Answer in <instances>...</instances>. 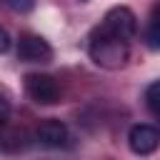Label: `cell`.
I'll return each mask as SVG.
<instances>
[{"mask_svg":"<svg viewBox=\"0 0 160 160\" xmlns=\"http://www.w3.org/2000/svg\"><path fill=\"white\" fill-rule=\"evenodd\" d=\"M145 102H148V110H150L155 118H160V80H155V82L148 85V90H145Z\"/></svg>","mask_w":160,"mask_h":160,"instance_id":"cell-8","label":"cell"},{"mask_svg":"<svg viewBox=\"0 0 160 160\" xmlns=\"http://www.w3.org/2000/svg\"><path fill=\"white\" fill-rule=\"evenodd\" d=\"M145 38H148V45H150V48L160 50V0L152 5V12H150V20H148V32H145Z\"/></svg>","mask_w":160,"mask_h":160,"instance_id":"cell-7","label":"cell"},{"mask_svg":"<svg viewBox=\"0 0 160 160\" xmlns=\"http://www.w3.org/2000/svg\"><path fill=\"white\" fill-rule=\"evenodd\" d=\"M80 2H85V0H80Z\"/></svg>","mask_w":160,"mask_h":160,"instance_id":"cell-12","label":"cell"},{"mask_svg":"<svg viewBox=\"0 0 160 160\" xmlns=\"http://www.w3.org/2000/svg\"><path fill=\"white\" fill-rule=\"evenodd\" d=\"M35 140L38 145L42 148H50V150H60V148H68L70 142V130L65 122L60 120H42L38 128H35Z\"/></svg>","mask_w":160,"mask_h":160,"instance_id":"cell-4","label":"cell"},{"mask_svg":"<svg viewBox=\"0 0 160 160\" xmlns=\"http://www.w3.org/2000/svg\"><path fill=\"white\" fill-rule=\"evenodd\" d=\"M25 92L30 95V100H35L38 105H55L60 100V88L50 75L42 72H30L25 75Z\"/></svg>","mask_w":160,"mask_h":160,"instance_id":"cell-3","label":"cell"},{"mask_svg":"<svg viewBox=\"0 0 160 160\" xmlns=\"http://www.w3.org/2000/svg\"><path fill=\"white\" fill-rule=\"evenodd\" d=\"M8 48H10V40H8V32H5L2 28H0V52H5Z\"/></svg>","mask_w":160,"mask_h":160,"instance_id":"cell-11","label":"cell"},{"mask_svg":"<svg viewBox=\"0 0 160 160\" xmlns=\"http://www.w3.org/2000/svg\"><path fill=\"white\" fill-rule=\"evenodd\" d=\"M8 5L12 10H18V12H28V10H32L35 0H8Z\"/></svg>","mask_w":160,"mask_h":160,"instance_id":"cell-9","label":"cell"},{"mask_svg":"<svg viewBox=\"0 0 160 160\" xmlns=\"http://www.w3.org/2000/svg\"><path fill=\"white\" fill-rule=\"evenodd\" d=\"M8 115H10V102H8V100L0 95V125L8 120Z\"/></svg>","mask_w":160,"mask_h":160,"instance_id":"cell-10","label":"cell"},{"mask_svg":"<svg viewBox=\"0 0 160 160\" xmlns=\"http://www.w3.org/2000/svg\"><path fill=\"white\" fill-rule=\"evenodd\" d=\"M88 52H90V60L98 68H102V70H120V68H125V62L130 58V45H128V40H120V38L105 32L98 25L90 32Z\"/></svg>","mask_w":160,"mask_h":160,"instance_id":"cell-1","label":"cell"},{"mask_svg":"<svg viewBox=\"0 0 160 160\" xmlns=\"http://www.w3.org/2000/svg\"><path fill=\"white\" fill-rule=\"evenodd\" d=\"M18 58L22 62H50L52 48L48 45L45 38L28 32V35H20V40H18Z\"/></svg>","mask_w":160,"mask_h":160,"instance_id":"cell-5","label":"cell"},{"mask_svg":"<svg viewBox=\"0 0 160 160\" xmlns=\"http://www.w3.org/2000/svg\"><path fill=\"white\" fill-rule=\"evenodd\" d=\"M100 28H102L105 32H110V35L130 42V40L135 38V32H138V20H135V12H132L130 8L115 5V8H110V10L105 12Z\"/></svg>","mask_w":160,"mask_h":160,"instance_id":"cell-2","label":"cell"},{"mask_svg":"<svg viewBox=\"0 0 160 160\" xmlns=\"http://www.w3.org/2000/svg\"><path fill=\"white\" fill-rule=\"evenodd\" d=\"M128 145L135 155H152L160 148V132L152 125H132L128 132Z\"/></svg>","mask_w":160,"mask_h":160,"instance_id":"cell-6","label":"cell"}]
</instances>
